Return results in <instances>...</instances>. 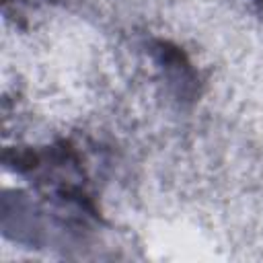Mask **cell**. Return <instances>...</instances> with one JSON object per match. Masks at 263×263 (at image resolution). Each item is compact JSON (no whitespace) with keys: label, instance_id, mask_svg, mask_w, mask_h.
<instances>
[{"label":"cell","instance_id":"1","mask_svg":"<svg viewBox=\"0 0 263 263\" xmlns=\"http://www.w3.org/2000/svg\"><path fill=\"white\" fill-rule=\"evenodd\" d=\"M146 49L166 90L183 105L193 103L199 97V76L189 55L166 39H150Z\"/></svg>","mask_w":263,"mask_h":263},{"label":"cell","instance_id":"2","mask_svg":"<svg viewBox=\"0 0 263 263\" xmlns=\"http://www.w3.org/2000/svg\"><path fill=\"white\" fill-rule=\"evenodd\" d=\"M247 2H249L259 14H263V0H247Z\"/></svg>","mask_w":263,"mask_h":263}]
</instances>
